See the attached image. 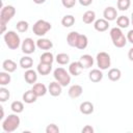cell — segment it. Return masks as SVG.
<instances>
[{
  "label": "cell",
  "mask_w": 133,
  "mask_h": 133,
  "mask_svg": "<svg viewBox=\"0 0 133 133\" xmlns=\"http://www.w3.org/2000/svg\"><path fill=\"white\" fill-rule=\"evenodd\" d=\"M96 60H97V65L100 70L102 71H105V70H108L110 64H111V58H110V55L106 52H99L97 54V57H96Z\"/></svg>",
  "instance_id": "cell-7"
},
{
  "label": "cell",
  "mask_w": 133,
  "mask_h": 133,
  "mask_svg": "<svg viewBox=\"0 0 133 133\" xmlns=\"http://www.w3.org/2000/svg\"><path fill=\"white\" fill-rule=\"evenodd\" d=\"M109 34H110V37H111V41H112V44L114 45V47L116 48H124L126 45H127V36L123 33L122 29L119 27H113L110 29L109 31Z\"/></svg>",
  "instance_id": "cell-2"
},
{
  "label": "cell",
  "mask_w": 133,
  "mask_h": 133,
  "mask_svg": "<svg viewBox=\"0 0 133 133\" xmlns=\"http://www.w3.org/2000/svg\"><path fill=\"white\" fill-rule=\"evenodd\" d=\"M126 36H127V41H128L129 43H131V44H133V29H131V30H129Z\"/></svg>",
  "instance_id": "cell-40"
},
{
  "label": "cell",
  "mask_w": 133,
  "mask_h": 133,
  "mask_svg": "<svg viewBox=\"0 0 133 133\" xmlns=\"http://www.w3.org/2000/svg\"><path fill=\"white\" fill-rule=\"evenodd\" d=\"M33 2H34L35 4H43V3L46 2V0H33Z\"/></svg>",
  "instance_id": "cell-43"
},
{
  "label": "cell",
  "mask_w": 133,
  "mask_h": 133,
  "mask_svg": "<svg viewBox=\"0 0 133 133\" xmlns=\"http://www.w3.org/2000/svg\"><path fill=\"white\" fill-rule=\"evenodd\" d=\"M103 17L108 22L114 21L117 19V9L113 6H107L103 11Z\"/></svg>",
  "instance_id": "cell-10"
},
{
  "label": "cell",
  "mask_w": 133,
  "mask_h": 133,
  "mask_svg": "<svg viewBox=\"0 0 133 133\" xmlns=\"http://www.w3.org/2000/svg\"><path fill=\"white\" fill-rule=\"evenodd\" d=\"M35 43H36V47L44 51H48L53 48V43L51 42V39L46 37H39Z\"/></svg>",
  "instance_id": "cell-12"
},
{
  "label": "cell",
  "mask_w": 133,
  "mask_h": 133,
  "mask_svg": "<svg viewBox=\"0 0 133 133\" xmlns=\"http://www.w3.org/2000/svg\"><path fill=\"white\" fill-rule=\"evenodd\" d=\"M83 92V87L79 84H74L72 85L69 90H68V94H69V97L72 98V99H77L79 98Z\"/></svg>",
  "instance_id": "cell-14"
},
{
  "label": "cell",
  "mask_w": 133,
  "mask_h": 133,
  "mask_svg": "<svg viewBox=\"0 0 133 133\" xmlns=\"http://www.w3.org/2000/svg\"><path fill=\"white\" fill-rule=\"evenodd\" d=\"M82 21L85 24H91L96 21V12L94 10H86L82 16Z\"/></svg>",
  "instance_id": "cell-25"
},
{
  "label": "cell",
  "mask_w": 133,
  "mask_h": 133,
  "mask_svg": "<svg viewBox=\"0 0 133 133\" xmlns=\"http://www.w3.org/2000/svg\"><path fill=\"white\" fill-rule=\"evenodd\" d=\"M130 22H131L130 19H129L128 17H126V16H119V17H117V19H116V25H117V27H119L121 29L129 27Z\"/></svg>",
  "instance_id": "cell-28"
},
{
  "label": "cell",
  "mask_w": 133,
  "mask_h": 133,
  "mask_svg": "<svg viewBox=\"0 0 133 133\" xmlns=\"http://www.w3.org/2000/svg\"><path fill=\"white\" fill-rule=\"evenodd\" d=\"M56 61L58 64H61V65H64V64H68L70 62V56L66 54V53H58L55 57Z\"/></svg>",
  "instance_id": "cell-31"
},
{
  "label": "cell",
  "mask_w": 133,
  "mask_h": 133,
  "mask_svg": "<svg viewBox=\"0 0 133 133\" xmlns=\"http://www.w3.org/2000/svg\"><path fill=\"white\" fill-rule=\"evenodd\" d=\"M22 99H23V101H24L26 104H32V103H34V102L36 101L37 97H36V95L33 92L32 89H29V90H27V91H25V92L23 94Z\"/></svg>",
  "instance_id": "cell-23"
},
{
  "label": "cell",
  "mask_w": 133,
  "mask_h": 133,
  "mask_svg": "<svg viewBox=\"0 0 133 133\" xmlns=\"http://www.w3.org/2000/svg\"><path fill=\"white\" fill-rule=\"evenodd\" d=\"M33 92L36 95V97H44L47 92H48V87L44 84V83H34L32 88Z\"/></svg>",
  "instance_id": "cell-16"
},
{
  "label": "cell",
  "mask_w": 133,
  "mask_h": 133,
  "mask_svg": "<svg viewBox=\"0 0 133 133\" xmlns=\"http://www.w3.org/2000/svg\"><path fill=\"white\" fill-rule=\"evenodd\" d=\"M39 60L41 62H45V63H49V64H52L53 61H54V55L49 52V51H45L41 57H39Z\"/></svg>",
  "instance_id": "cell-29"
},
{
  "label": "cell",
  "mask_w": 133,
  "mask_h": 133,
  "mask_svg": "<svg viewBox=\"0 0 133 133\" xmlns=\"http://www.w3.org/2000/svg\"><path fill=\"white\" fill-rule=\"evenodd\" d=\"M58 132H59V128L55 124H49L46 127V133H58Z\"/></svg>",
  "instance_id": "cell-37"
},
{
  "label": "cell",
  "mask_w": 133,
  "mask_h": 133,
  "mask_svg": "<svg viewBox=\"0 0 133 133\" xmlns=\"http://www.w3.org/2000/svg\"><path fill=\"white\" fill-rule=\"evenodd\" d=\"M10 97V92L7 88H5L4 86L0 87V101L3 103V102H6Z\"/></svg>",
  "instance_id": "cell-36"
},
{
  "label": "cell",
  "mask_w": 133,
  "mask_h": 133,
  "mask_svg": "<svg viewBox=\"0 0 133 133\" xmlns=\"http://www.w3.org/2000/svg\"><path fill=\"white\" fill-rule=\"evenodd\" d=\"M10 109L15 113H21L24 110V104L21 101H14L10 104Z\"/></svg>",
  "instance_id": "cell-33"
},
{
  "label": "cell",
  "mask_w": 133,
  "mask_h": 133,
  "mask_svg": "<svg viewBox=\"0 0 133 133\" xmlns=\"http://www.w3.org/2000/svg\"><path fill=\"white\" fill-rule=\"evenodd\" d=\"M88 45V38L85 34H79L77 44H76V48L79 50H84Z\"/></svg>",
  "instance_id": "cell-27"
},
{
  "label": "cell",
  "mask_w": 133,
  "mask_h": 133,
  "mask_svg": "<svg viewBox=\"0 0 133 133\" xmlns=\"http://www.w3.org/2000/svg\"><path fill=\"white\" fill-rule=\"evenodd\" d=\"M94 28L99 32H104L109 28V22L104 18L98 19L94 22Z\"/></svg>",
  "instance_id": "cell-13"
},
{
  "label": "cell",
  "mask_w": 133,
  "mask_h": 133,
  "mask_svg": "<svg viewBox=\"0 0 133 133\" xmlns=\"http://www.w3.org/2000/svg\"><path fill=\"white\" fill-rule=\"evenodd\" d=\"M94 0H78V2L82 5V6H89L92 3Z\"/></svg>",
  "instance_id": "cell-41"
},
{
  "label": "cell",
  "mask_w": 133,
  "mask_h": 133,
  "mask_svg": "<svg viewBox=\"0 0 133 133\" xmlns=\"http://www.w3.org/2000/svg\"><path fill=\"white\" fill-rule=\"evenodd\" d=\"M4 117V111H3V108L1 107V116H0V118H3Z\"/></svg>",
  "instance_id": "cell-44"
},
{
  "label": "cell",
  "mask_w": 133,
  "mask_h": 133,
  "mask_svg": "<svg viewBox=\"0 0 133 133\" xmlns=\"http://www.w3.org/2000/svg\"><path fill=\"white\" fill-rule=\"evenodd\" d=\"M62 87H63V86L55 80V81H53V82H51V83L49 84V86H48V92H49L52 97H58V96H60L61 92H62Z\"/></svg>",
  "instance_id": "cell-9"
},
{
  "label": "cell",
  "mask_w": 133,
  "mask_h": 133,
  "mask_svg": "<svg viewBox=\"0 0 133 133\" xmlns=\"http://www.w3.org/2000/svg\"><path fill=\"white\" fill-rule=\"evenodd\" d=\"M24 79L28 84H34L37 80V72L32 69L26 70L24 73Z\"/></svg>",
  "instance_id": "cell-15"
},
{
  "label": "cell",
  "mask_w": 133,
  "mask_h": 133,
  "mask_svg": "<svg viewBox=\"0 0 133 133\" xmlns=\"http://www.w3.org/2000/svg\"><path fill=\"white\" fill-rule=\"evenodd\" d=\"M130 21H131V24L133 25V11H132V14H131V20H130Z\"/></svg>",
  "instance_id": "cell-45"
},
{
  "label": "cell",
  "mask_w": 133,
  "mask_h": 133,
  "mask_svg": "<svg viewBox=\"0 0 133 133\" xmlns=\"http://www.w3.org/2000/svg\"><path fill=\"white\" fill-rule=\"evenodd\" d=\"M79 109H80V112H81L82 114H85V115L91 114V113L94 112V110H95L94 104H92L91 102H89V101H84V102H82V103L80 104Z\"/></svg>",
  "instance_id": "cell-18"
},
{
  "label": "cell",
  "mask_w": 133,
  "mask_h": 133,
  "mask_svg": "<svg viewBox=\"0 0 133 133\" xmlns=\"http://www.w3.org/2000/svg\"><path fill=\"white\" fill-rule=\"evenodd\" d=\"M128 58L131 60V61H133V47L129 50V52H128Z\"/></svg>",
  "instance_id": "cell-42"
},
{
  "label": "cell",
  "mask_w": 133,
  "mask_h": 133,
  "mask_svg": "<svg viewBox=\"0 0 133 133\" xmlns=\"http://www.w3.org/2000/svg\"><path fill=\"white\" fill-rule=\"evenodd\" d=\"M2 69L7 73H14L17 70V63L12 59H5L2 62Z\"/></svg>",
  "instance_id": "cell-20"
},
{
  "label": "cell",
  "mask_w": 133,
  "mask_h": 133,
  "mask_svg": "<svg viewBox=\"0 0 133 133\" xmlns=\"http://www.w3.org/2000/svg\"><path fill=\"white\" fill-rule=\"evenodd\" d=\"M131 5V0H117L116 3V7L118 10H127Z\"/></svg>",
  "instance_id": "cell-35"
},
{
  "label": "cell",
  "mask_w": 133,
  "mask_h": 133,
  "mask_svg": "<svg viewBox=\"0 0 133 133\" xmlns=\"http://www.w3.org/2000/svg\"><path fill=\"white\" fill-rule=\"evenodd\" d=\"M82 66L80 65L79 61H73L70 63L69 65V73L73 76H79L81 74V71H82Z\"/></svg>",
  "instance_id": "cell-22"
},
{
  "label": "cell",
  "mask_w": 133,
  "mask_h": 133,
  "mask_svg": "<svg viewBox=\"0 0 133 133\" xmlns=\"http://www.w3.org/2000/svg\"><path fill=\"white\" fill-rule=\"evenodd\" d=\"M88 78L94 83L100 82L103 79V72H102V70H100V69H92L89 72V74H88Z\"/></svg>",
  "instance_id": "cell-17"
},
{
  "label": "cell",
  "mask_w": 133,
  "mask_h": 133,
  "mask_svg": "<svg viewBox=\"0 0 133 133\" xmlns=\"http://www.w3.org/2000/svg\"><path fill=\"white\" fill-rule=\"evenodd\" d=\"M16 28H17V31H18V32L23 33V32H26V31L28 30V28H29V24H28L27 21L21 20V21H19V22L17 23Z\"/></svg>",
  "instance_id": "cell-34"
},
{
  "label": "cell",
  "mask_w": 133,
  "mask_h": 133,
  "mask_svg": "<svg viewBox=\"0 0 133 133\" xmlns=\"http://www.w3.org/2000/svg\"><path fill=\"white\" fill-rule=\"evenodd\" d=\"M3 39L5 42V45L10 49V50H17L22 44H21V38L19 34L16 31L9 30L6 31L3 35Z\"/></svg>",
  "instance_id": "cell-4"
},
{
  "label": "cell",
  "mask_w": 133,
  "mask_h": 133,
  "mask_svg": "<svg viewBox=\"0 0 133 133\" xmlns=\"http://www.w3.org/2000/svg\"><path fill=\"white\" fill-rule=\"evenodd\" d=\"M77 1L78 0H61V4L65 8H72V7L75 6Z\"/></svg>",
  "instance_id": "cell-38"
},
{
  "label": "cell",
  "mask_w": 133,
  "mask_h": 133,
  "mask_svg": "<svg viewBox=\"0 0 133 133\" xmlns=\"http://www.w3.org/2000/svg\"><path fill=\"white\" fill-rule=\"evenodd\" d=\"M35 48H36V43L31 38V37H26L23 42H22V45H21V49H22V52L26 55H30L32 54L34 51H35Z\"/></svg>",
  "instance_id": "cell-8"
},
{
  "label": "cell",
  "mask_w": 133,
  "mask_h": 133,
  "mask_svg": "<svg viewBox=\"0 0 133 133\" xmlns=\"http://www.w3.org/2000/svg\"><path fill=\"white\" fill-rule=\"evenodd\" d=\"M51 71H52V64H49V63H45V62L39 61V63L36 66V72L42 76L49 75Z\"/></svg>",
  "instance_id": "cell-19"
},
{
  "label": "cell",
  "mask_w": 133,
  "mask_h": 133,
  "mask_svg": "<svg viewBox=\"0 0 133 133\" xmlns=\"http://www.w3.org/2000/svg\"><path fill=\"white\" fill-rule=\"evenodd\" d=\"M53 77L54 79L60 83L62 86H66L71 83V74L69 72H66L65 69L59 66V68H56L53 72Z\"/></svg>",
  "instance_id": "cell-5"
},
{
  "label": "cell",
  "mask_w": 133,
  "mask_h": 133,
  "mask_svg": "<svg viewBox=\"0 0 133 133\" xmlns=\"http://www.w3.org/2000/svg\"><path fill=\"white\" fill-rule=\"evenodd\" d=\"M21 124V119L18 116V113H12L6 116V118L2 122V129L6 133H11L16 131Z\"/></svg>",
  "instance_id": "cell-3"
},
{
  "label": "cell",
  "mask_w": 133,
  "mask_h": 133,
  "mask_svg": "<svg viewBox=\"0 0 133 133\" xmlns=\"http://www.w3.org/2000/svg\"><path fill=\"white\" fill-rule=\"evenodd\" d=\"M122 77V72L117 68H112L108 71V79L110 81H118Z\"/></svg>",
  "instance_id": "cell-24"
},
{
  "label": "cell",
  "mask_w": 133,
  "mask_h": 133,
  "mask_svg": "<svg viewBox=\"0 0 133 133\" xmlns=\"http://www.w3.org/2000/svg\"><path fill=\"white\" fill-rule=\"evenodd\" d=\"M51 28L52 25L50 22L46 20H37L32 26V31L37 36H44L48 31L51 30Z\"/></svg>",
  "instance_id": "cell-6"
},
{
  "label": "cell",
  "mask_w": 133,
  "mask_h": 133,
  "mask_svg": "<svg viewBox=\"0 0 133 133\" xmlns=\"http://www.w3.org/2000/svg\"><path fill=\"white\" fill-rule=\"evenodd\" d=\"M78 61H79L80 65L82 66V69H89V68H91L94 65V62H95L94 57L91 55H89V54L81 55V57L79 58Z\"/></svg>",
  "instance_id": "cell-11"
},
{
  "label": "cell",
  "mask_w": 133,
  "mask_h": 133,
  "mask_svg": "<svg viewBox=\"0 0 133 133\" xmlns=\"http://www.w3.org/2000/svg\"><path fill=\"white\" fill-rule=\"evenodd\" d=\"M16 8L12 5H5L2 6L0 11V26H1V33H5L6 24L15 17Z\"/></svg>",
  "instance_id": "cell-1"
},
{
  "label": "cell",
  "mask_w": 133,
  "mask_h": 133,
  "mask_svg": "<svg viewBox=\"0 0 133 133\" xmlns=\"http://www.w3.org/2000/svg\"><path fill=\"white\" fill-rule=\"evenodd\" d=\"M75 24V17L72 15H65L62 19H61V25L63 27H72Z\"/></svg>",
  "instance_id": "cell-30"
},
{
  "label": "cell",
  "mask_w": 133,
  "mask_h": 133,
  "mask_svg": "<svg viewBox=\"0 0 133 133\" xmlns=\"http://www.w3.org/2000/svg\"><path fill=\"white\" fill-rule=\"evenodd\" d=\"M11 81V77L9 75V73L3 71V72H0V85L1 86H5V85H8Z\"/></svg>",
  "instance_id": "cell-32"
},
{
  "label": "cell",
  "mask_w": 133,
  "mask_h": 133,
  "mask_svg": "<svg viewBox=\"0 0 133 133\" xmlns=\"http://www.w3.org/2000/svg\"><path fill=\"white\" fill-rule=\"evenodd\" d=\"M95 130H94V128L91 127V126H89V125H86V126H84L83 128H82V130H81V132L82 133H92Z\"/></svg>",
  "instance_id": "cell-39"
},
{
  "label": "cell",
  "mask_w": 133,
  "mask_h": 133,
  "mask_svg": "<svg viewBox=\"0 0 133 133\" xmlns=\"http://www.w3.org/2000/svg\"><path fill=\"white\" fill-rule=\"evenodd\" d=\"M19 64H20V66H21L22 69H24V70H29V69H31L32 65H33V59H32L29 55L23 56V57H21V59H20V61H19Z\"/></svg>",
  "instance_id": "cell-21"
},
{
  "label": "cell",
  "mask_w": 133,
  "mask_h": 133,
  "mask_svg": "<svg viewBox=\"0 0 133 133\" xmlns=\"http://www.w3.org/2000/svg\"><path fill=\"white\" fill-rule=\"evenodd\" d=\"M79 32L77 31H72L68 34L66 36V43L69 46L71 47H75L76 48V44H77V41H78V37H79Z\"/></svg>",
  "instance_id": "cell-26"
}]
</instances>
